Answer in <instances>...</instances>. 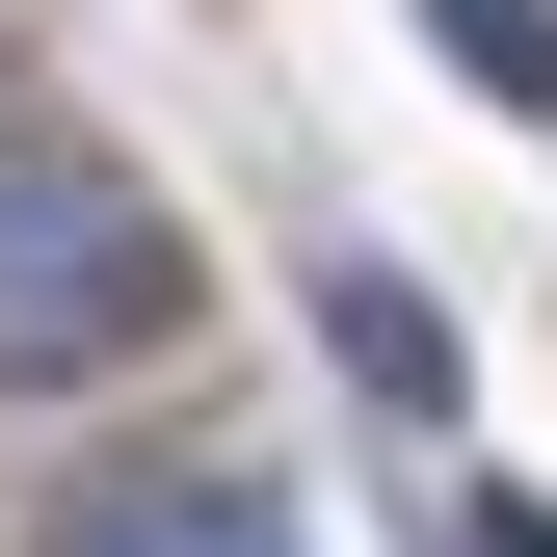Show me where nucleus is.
Wrapping results in <instances>:
<instances>
[{"label":"nucleus","mask_w":557,"mask_h":557,"mask_svg":"<svg viewBox=\"0 0 557 557\" xmlns=\"http://www.w3.org/2000/svg\"><path fill=\"white\" fill-rule=\"evenodd\" d=\"M53 557H319L265 478H213V451H133V478H81L53 505Z\"/></svg>","instance_id":"nucleus-3"},{"label":"nucleus","mask_w":557,"mask_h":557,"mask_svg":"<svg viewBox=\"0 0 557 557\" xmlns=\"http://www.w3.org/2000/svg\"><path fill=\"white\" fill-rule=\"evenodd\" d=\"M425 53H451L478 107H531V133H557V0H425Z\"/></svg>","instance_id":"nucleus-4"},{"label":"nucleus","mask_w":557,"mask_h":557,"mask_svg":"<svg viewBox=\"0 0 557 557\" xmlns=\"http://www.w3.org/2000/svg\"><path fill=\"white\" fill-rule=\"evenodd\" d=\"M319 345H345V398H372L398 451H451V425H478V345H451L425 265H372V239H345V265H319Z\"/></svg>","instance_id":"nucleus-2"},{"label":"nucleus","mask_w":557,"mask_h":557,"mask_svg":"<svg viewBox=\"0 0 557 557\" xmlns=\"http://www.w3.org/2000/svg\"><path fill=\"white\" fill-rule=\"evenodd\" d=\"M451 557H557V505L531 478H451Z\"/></svg>","instance_id":"nucleus-5"},{"label":"nucleus","mask_w":557,"mask_h":557,"mask_svg":"<svg viewBox=\"0 0 557 557\" xmlns=\"http://www.w3.org/2000/svg\"><path fill=\"white\" fill-rule=\"evenodd\" d=\"M186 345V239L160 186L81 160V133H0V398H107Z\"/></svg>","instance_id":"nucleus-1"}]
</instances>
